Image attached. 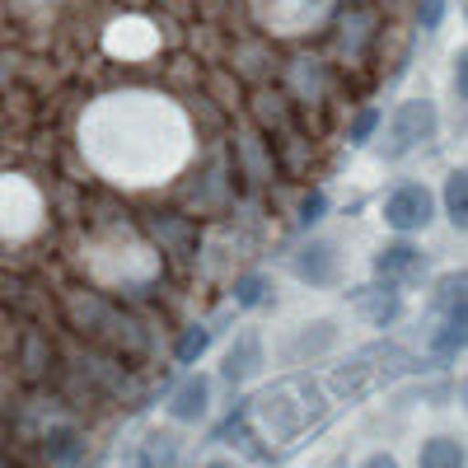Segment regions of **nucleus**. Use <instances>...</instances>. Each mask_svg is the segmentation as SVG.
I'll return each instance as SVG.
<instances>
[{
  "instance_id": "f257e3e1",
  "label": "nucleus",
  "mask_w": 468,
  "mask_h": 468,
  "mask_svg": "<svg viewBox=\"0 0 468 468\" xmlns=\"http://www.w3.org/2000/svg\"><path fill=\"white\" fill-rule=\"evenodd\" d=\"M431 132H436V108H431V103H421V99L403 103V108L394 112V127H388V154L412 150L417 141H426Z\"/></svg>"
},
{
  "instance_id": "f03ea898",
  "label": "nucleus",
  "mask_w": 468,
  "mask_h": 468,
  "mask_svg": "<svg viewBox=\"0 0 468 468\" xmlns=\"http://www.w3.org/2000/svg\"><path fill=\"white\" fill-rule=\"evenodd\" d=\"M37 225V197L24 183H0V229L5 234H28Z\"/></svg>"
},
{
  "instance_id": "7ed1b4c3",
  "label": "nucleus",
  "mask_w": 468,
  "mask_h": 468,
  "mask_svg": "<svg viewBox=\"0 0 468 468\" xmlns=\"http://www.w3.org/2000/svg\"><path fill=\"white\" fill-rule=\"evenodd\" d=\"M384 220L394 229H421L426 220H431V197H426V187H417V183L399 187L394 197L384 202Z\"/></svg>"
},
{
  "instance_id": "20e7f679",
  "label": "nucleus",
  "mask_w": 468,
  "mask_h": 468,
  "mask_svg": "<svg viewBox=\"0 0 468 468\" xmlns=\"http://www.w3.org/2000/svg\"><path fill=\"white\" fill-rule=\"evenodd\" d=\"M328 271H333V249H328V244L304 249V258H300V277H309V282H328Z\"/></svg>"
},
{
  "instance_id": "39448f33",
  "label": "nucleus",
  "mask_w": 468,
  "mask_h": 468,
  "mask_svg": "<svg viewBox=\"0 0 468 468\" xmlns=\"http://www.w3.org/2000/svg\"><path fill=\"white\" fill-rule=\"evenodd\" d=\"M421 468H463V454L454 441H431L421 450Z\"/></svg>"
},
{
  "instance_id": "423d86ee",
  "label": "nucleus",
  "mask_w": 468,
  "mask_h": 468,
  "mask_svg": "<svg viewBox=\"0 0 468 468\" xmlns=\"http://www.w3.org/2000/svg\"><path fill=\"white\" fill-rule=\"evenodd\" d=\"M202 408H207V379L183 384V394L174 399V417H202Z\"/></svg>"
},
{
  "instance_id": "0eeeda50",
  "label": "nucleus",
  "mask_w": 468,
  "mask_h": 468,
  "mask_svg": "<svg viewBox=\"0 0 468 468\" xmlns=\"http://www.w3.org/2000/svg\"><path fill=\"white\" fill-rule=\"evenodd\" d=\"M253 361H258V342H253V337H244V342H239V351H229L225 375H229V379H244V375H253V370H258Z\"/></svg>"
},
{
  "instance_id": "6e6552de",
  "label": "nucleus",
  "mask_w": 468,
  "mask_h": 468,
  "mask_svg": "<svg viewBox=\"0 0 468 468\" xmlns=\"http://www.w3.org/2000/svg\"><path fill=\"white\" fill-rule=\"evenodd\" d=\"M445 202H450V220L463 225V174H450V183H445Z\"/></svg>"
},
{
  "instance_id": "1a4fd4ad",
  "label": "nucleus",
  "mask_w": 468,
  "mask_h": 468,
  "mask_svg": "<svg viewBox=\"0 0 468 468\" xmlns=\"http://www.w3.org/2000/svg\"><path fill=\"white\" fill-rule=\"evenodd\" d=\"M421 24H426V28L441 24V0H426V5H421Z\"/></svg>"
},
{
  "instance_id": "9d476101",
  "label": "nucleus",
  "mask_w": 468,
  "mask_h": 468,
  "mask_svg": "<svg viewBox=\"0 0 468 468\" xmlns=\"http://www.w3.org/2000/svg\"><path fill=\"white\" fill-rule=\"evenodd\" d=\"M361 468H399V459H394V454H370Z\"/></svg>"
},
{
  "instance_id": "9b49d317",
  "label": "nucleus",
  "mask_w": 468,
  "mask_h": 468,
  "mask_svg": "<svg viewBox=\"0 0 468 468\" xmlns=\"http://www.w3.org/2000/svg\"><path fill=\"white\" fill-rule=\"evenodd\" d=\"M207 346V333H192L187 342H183V356H192V351H202Z\"/></svg>"
},
{
  "instance_id": "f8f14e48",
  "label": "nucleus",
  "mask_w": 468,
  "mask_h": 468,
  "mask_svg": "<svg viewBox=\"0 0 468 468\" xmlns=\"http://www.w3.org/2000/svg\"><path fill=\"white\" fill-rule=\"evenodd\" d=\"M319 211H324V197H319V192H314V197H309V202H304V220H314Z\"/></svg>"
}]
</instances>
